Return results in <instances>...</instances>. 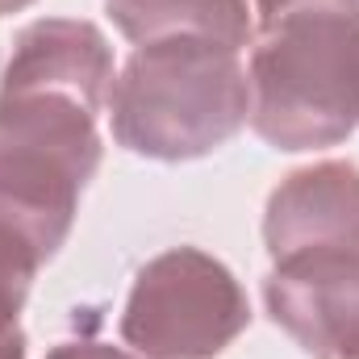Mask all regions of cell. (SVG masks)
<instances>
[{
    "instance_id": "cell-9",
    "label": "cell",
    "mask_w": 359,
    "mask_h": 359,
    "mask_svg": "<svg viewBox=\"0 0 359 359\" xmlns=\"http://www.w3.org/2000/svg\"><path fill=\"white\" fill-rule=\"evenodd\" d=\"M42 251L8 222H0V334L17 330V318L29 301L34 276L42 268Z\"/></svg>"
},
{
    "instance_id": "cell-7",
    "label": "cell",
    "mask_w": 359,
    "mask_h": 359,
    "mask_svg": "<svg viewBox=\"0 0 359 359\" xmlns=\"http://www.w3.org/2000/svg\"><path fill=\"white\" fill-rule=\"evenodd\" d=\"M264 243L271 259L305 251H359V168L326 159L280 180L268 196Z\"/></svg>"
},
{
    "instance_id": "cell-2",
    "label": "cell",
    "mask_w": 359,
    "mask_h": 359,
    "mask_svg": "<svg viewBox=\"0 0 359 359\" xmlns=\"http://www.w3.org/2000/svg\"><path fill=\"white\" fill-rule=\"evenodd\" d=\"M251 130L276 151H322L359 126V8H297L251 42Z\"/></svg>"
},
{
    "instance_id": "cell-3",
    "label": "cell",
    "mask_w": 359,
    "mask_h": 359,
    "mask_svg": "<svg viewBox=\"0 0 359 359\" xmlns=\"http://www.w3.org/2000/svg\"><path fill=\"white\" fill-rule=\"evenodd\" d=\"M100 168L96 113L63 92L0 96V222L50 259Z\"/></svg>"
},
{
    "instance_id": "cell-11",
    "label": "cell",
    "mask_w": 359,
    "mask_h": 359,
    "mask_svg": "<svg viewBox=\"0 0 359 359\" xmlns=\"http://www.w3.org/2000/svg\"><path fill=\"white\" fill-rule=\"evenodd\" d=\"M46 359H134L121 347H109V343H59Z\"/></svg>"
},
{
    "instance_id": "cell-1",
    "label": "cell",
    "mask_w": 359,
    "mask_h": 359,
    "mask_svg": "<svg viewBox=\"0 0 359 359\" xmlns=\"http://www.w3.org/2000/svg\"><path fill=\"white\" fill-rule=\"evenodd\" d=\"M251 117L243 50L209 38L134 46L109 92L113 138L142 159L184 163L226 147Z\"/></svg>"
},
{
    "instance_id": "cell-13",
    "label": "cell",
    "mask_w": 359,
    "mask_h": 359,
    "mask_svg": "<svg viewBox=\"0 0 359 359\" xmlns=\"http://www.w3.org/2000/svg\"><path fill=\"white\" fill-rule=\"evenodd\" d=\"M29 4H34V0H0V17H4V13H21V8H29Z\"/></svg>"
},
{
    "instance_id": "cell-8",
    "label": "cell",
    "mask_w": 359,
    "mask_h": 359,
    "mask_svg": "<svg viewBox=\"0 0 359 359\" xmlns=\"http://www.w3.org/2000/svg\"><path fill=\"white\" fill-rule=\"evenodd\" d=\"M104 8L134 46L159 38H209L247 50L259 34L243 0H104Z\"/></svg>"
},
{
    "instance_id": "cell-12",
    "label": "cell",
    "mask_w": 359,
    "mask_h": 359,
    "mask_svg": "<svg viewBox=\"0 0 359 359\" xmlns=\"http://www.w3.org/2000/svg\"><path fill=\"white\" fill-rule=\"evenodd\" d=\"M0 359H25V334H21V326L8 330V334H0Z\"/></svg>"
},
{
    "instance_id": "cell-10",
    "label": "cell",
    "mask_w": 359,
    "mask_h": 359,
    "mask_svg": "<svg viewBox=\"0 0 359 359\" xmlns=\"http://www.w3.org/2000/svg\"><path fill=\"white\" fill-rule=\"evenodd\" d=\"M255 17V29H268L271 21L297 13V8H359V0H243ZM259 38V34H255Z\"/></svg>"
},
{
    "instance_id": "cell-4",
    "label": "cell",
    "mask_w": 359,
    "mask_h": 359,
    "mask_svg": "<svg viewBox=\"0 0 359 359\" xmlns=\"http://www.w3.org/2000/svg\"><path fill=\"white\" fill-rule=\"evenodd\" d=\"M251 326L243 284L201 247H172L138 271L121 339L147 359H213Z\"/></svg>"
},
{
    "instance_id": "cell-6",
    "label": "cell",
    "mask_w": 359,
    "mask_h": 359,
    "mask_svg": "<svg viewBox=\"0 0 359 359\" xmlns=\"http://www.w3.org/2000/svg\"><path fill=\"white\" fill-rule=\"evenodd\" d=\"M113 50L92 21L42 17L25 25L0 76V96L21 92H63L84 109L100 113L113 92Z\"/></svg>"
},
{
    "instance_id": "cell-5",
    "label": "cell",
    "mask_w": 359,
    "mask_h": 359,
    "mask_svg": "<svg viewBox=\"0 0 359 359\" xmlns=\"http://www.w3.org/2000/svg\"><path fill=\"white\" fill-rule=\"evenodd\" d=\"M271 322L313 359H359V251L271 259L264 280Z\"/></svg>"
}]
</instances>
